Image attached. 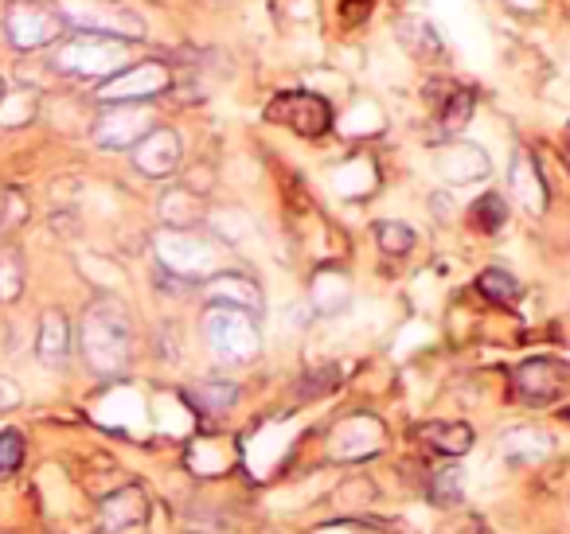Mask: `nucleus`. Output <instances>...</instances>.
<instances>
[{"label":"nucleus","instance_id":"obj_14","mask_svg":"<svg viewBox=\"0 0 570 534\" xmlns=\"http://www.w3.org/2000/svg\"><path fill=\"white\" fill-rule=\"evenodd\" d=\"M204 297H207V304H227V309H247V312H259L262 309L259 286H254L247 274H215V277H207Z\"/></svg>","mask_w":570,"mask_h":534},{"label":"nucleus","instance_id":"obj_7","mask_svg":"<svg viewBox=\"0 0 570 534\" xmlns=\"http://www.w3.org/2000/svg\"><path fill=\"white\" fill-rule=\"evenodd\" d=\"M169 86H172L169 67H164L161 59H145V62H129V67H122L117 74L102 79L99 98L114 102V106H122V102H149L157 98V94H164Z\"/></svg>","mask_w":570,"mask_h":534},{"label":"nucleus","instance_id":"obj_4","mask_svg":"<svg viewBox=\"0 0 570 534\" xmlns=\"http://www.w3.org/2000/svg\"><path fill=\"white\" fill-rule=\"evenodd\" d=\"M152 246H157V262L176 281H204V277L219 274V246L196 231L169 227V231H161L152 239Z\"/></svg>","mask_w":570,"mask_h":534},{"label":"nucleus","instance_id":"obj_28","mask_svg":"<svg viewBox=\"0 0 570 534\" xmlns=\"http://www.w3.org/2000/svg\"><path fill=\"white\" fill-rule=\"evenodd\" d=\"M16 293H20V266L9 258L0 266V301H12Z\"/></svg>","mask_w":570,"mask_h":534},{"label":"nucleus","instance_id":"obj_11","mask_svg":"<svg viewBox=\"0 0 570 534\" xmlns=\"http://www.w3.org/2000/svg\"><path fill=\"white\" fill-rule=\"evenodd\" d=\"M134 164L137 172L152 179H164L180 169V137L172 129H161V125H152L149 134L134 144Z\"/></svg>","mask_w":570,"mask_h":534},{"label":"nucleus","instance_id":"obj_15","mask_svg":"<svg viewBox=\"0 0 570 534\" xmlns=\"http://www.w3.org/2000/svg\"><path fill=\"white\" fill-rule=\"evenodd\" d=\"M414 441L442 456H465L472 449V429L465 421H422L414 426Z\"/></svg>","mask_w":570,"mask_h":534},{"label":"nucleus","instance_id":"obj_25","mask_svg":"<svg viewBox=\"0 0 570 534\" xmlns=\"http://www.w3.org/2000/svg\"><path fill=\"white\" fill-rule=\"evenodd\" d=\"M24 464V437L16 429H0V480H9Z\"/></svg>","mask_w":570,"mask_h":534},{"label":"nucleus","instance_id":"obj_24","mask_svg":"<svg viewBox=\"0 0 570 534\" xmlns=\"http://www.w3.org/2000/svg\"><path fill=\"white\" fill-rule=\"evenodd\" d=\"M469 117H472V90H449L446 109H442V129L457 134V129H465Z\"/></svg>","mask_w":570,"mask_h":534},{"label":"nucleus","instance_id":"obj_5","mask_svg":"<svg viewBox=\"0 0 570 534\" xmlns=\"http://www.w3.org/2000/svg\"><path fill=\"white\" fill-rule=\"evenodd\" d=\"M55 71L75 74V79H110L122 67H129L122 39H102V36H79L71 44H62L52 59Z\"/></svg>","mask_w":570,"mask_h":534},{"label":"nucleus","instance_id":"obj_33","mask_svg":"<svg viewBox=\"0 0 570 534\" xmlns=\"http://www.w3.org/2000/svg\"><path fill=\"white\" fill-rule=\"evenodd\" d=\"M562 418H567V421H570V406H567V410H562Z\"/></svg>","mask_w":570,"mask_h":534},{"label":"nucleus","instance_id":"obj_32","mask_svg":"<svg viewBox=\"0 0 570 534\" xmlns=\"http://www.w3.org/2000/svg\"><path fill=\"white\" fill-rule=\"evenodd\" d=\"M0 98H4V79H0Z\"/></svg>","mask_w":570,"mask_h":534},{"label":"nucleus","instance_id":"obj_9","mask_svg":"<svg viewBox=\"0 0 570 534\" xmlns=\"http://www.w3.org/2000/svg\"><path fill=\"white\" fill-rule=\"evenodd\" d=\"M512 391L527 406H547V402L562 398L570 391V367L559 359H527L512 374Z\"/></svg>","mask_w":570,"mask_h":534},{"label":"nucleus","instance_id":"obj_3","mask_svg":"<svg viewBox=\"0 0 570 534\" xmlns=\"http://www.w3.org/2000/svg\"><path fill=\"white\" fill-rule=\"evenodd\" d=\"M204 328H207V339H212V351L224 359V363L242 367V363H254V359H259L262 332H259V321H254V312L212 304Z\"/></svg>","mask_w":570,"mask_h":534},{"label":"nucleus","instance_id":"obj_26","mask_svg":"<svg viewBox=\"0 0 570 534\" xmlns=\"http://www.w3.org/2000/svg\"><path fill=\"white\" fill-rule=\"evenodd\" d=\"M430 499H434L437 508L457 503V499H461V473H457V468H442V473H434V480H430Z\"/></svg>","mask_w":570,"mask_h":534},{"label":"nucleus","instance_id":"obj_31","mask_svg":"<svg viewBox=\"0 0 570 534\" xmlns=\"http://www.w3.org/2000/svg\"><path fill=\"white\" fill-rule=\"evenodd\" d=\"M352 4H356V0H347V9H352ZM367 9H372V0H360V16H364Z\"/></svg>","mask_w":570,"mask_h":534},{"label":"nucleus","instance_id":"obj_19","mask_svg":"<svg viewBox=\"0 0 570 534\" xmlns=\"http://www.w3.org/2000/svg\"><path fill=\"white\" fill-rule=\"evenodd\" d=\"M200 214H204V207H200V199L192 196V191H169V196L161 199V219L169 227H176V231L196 227Z\"/></svg>","mask_w":570,"mask_h":534},{"label":"nucleus","instance_id":"obj_20","mask_svg":"<svg viewBox=\"0 0 570 534\" xmlns=\"http://www.w3.org/2000/svg\"><path fill=\"white\" fill-rule=\"evenodd\" d=\"M32 117H36V94H32V86L4 90V98H0V129H20Z\"/></svg>","mask_w":570,"mask_h":534},{"label":"nucleus","instance_id":"obj_18","mask_svg":"<svg viewBox=\"0 0 570 534\" xmlns=\"http://www.w3.org/2000/svg\"><path fill=\"white\" fill-rule=\"evenodd\" d=\"M235 398H239V386L227 383V379H207V383H200V386H192V391H187V402H192L196 410H204V414L231 410Z\"/></svg>","mask_w":570,"mask_h":534},{"label":"nucleus","instance_id":"obj_12","mask_svg":"<svg viewBox=\"0 0 570 534\" xmlns=\"http://www.w3.org/2000/svg\"><path fill=\"white\" fill-rule=\"evenodd\" d=\"M149 515V499H145L141 488H122L114 496L102 499L99 508V531L102 534H117V531H129V526L145 523Z\"/></svg>","mask_w":570,"mask_h":534},{"label":"nucleus","instance_id":"obj_13","mask_svg":"<svg viewBox=\"0 0 570 534\" xmlns=\"http://www.w3.org/2000/svg\"><path fill=\"white\" fill-rule=\"evenodd\" d=\"M512 196L527 214L547 211V179L539 164L532 161V152L524 149H516V156H512Z\"/></svg>","mask_w":570,"mask_h":534},{"label":"nucleus","instance_id":"obj_27","mask_svg":"<svg viewBox=\"0 0 570 534\" xmlns=\"http://www.w3.org/2000/svg\"><path fill=\"white\" fill-rule=\"evenodd\" d=\"M379 246H384V254H407L410 246H414V231L410 227H402V223H379Z\"/></svg>","mask_w":570,"mask_h":534},{"label":"nucleus","instance_id":"obj_29","mask_svg":"<svg viewBox=\"0 0 570 534\" xmlns=\"http://www.w3.org/2000/svg\"><path fill=\"white\" fill-rule=\"evenodd\" d=\"M305 383H309V386H301V394H321V391H332V386H337V371H332V367H324V371L309 374Z\"/></svg>","mask_w":570,"mask_h":534},{"label":"nucleus","instance_id":"obj_22","mask_svg":"<svg viewBox=\"0 0 570 534\" xmlns=\"http://www.w3.org/2000/svg\"><path fill=\"white\" fill-rule=\"evenodd\" d=\"M312 304L321 312H340L347 304V281L344 274H321L312 281Z\"/></svg>","mask_w":570,"mask_h":534},{"label":"nucleus","instance_id":"obj_23","mask_svg":"<svg viewBox=\"0 0 570 534\" xmlns=\"http://www.w3.org/2000/svg\"><path fill=\"white\" fill-rule=\"evenodd\" d=\"M504 223H509V204H504V196L489 191V196H481L477 204H472V227H477V231L492 234Z\"/></svg>","mask_w":570,"mask_h":534},{"label":"nucleus","instance_id":"obj_17","mask_svg":"<svg viewBox=\"0 0 570 534\" xmlns=\"http://www.w3.org/2000/svg\"><path fill=\"white\" fill-rule=\"evenodd\" d=\"M36 351L47 367H62L67 363V351H71V324L62 316L59 309L44 312V321H39V339H36Z\"/></svg>","mask_w":570,"mask_h":534},{"label":"nucleus","instance_id":"obj_8","mask_svg":"<svg viewBox=\"0 0 570 534\" xmlns=\"http://www.w3.org/2000/svg\"><path fill=\"white\" fill-rule=\"evenodd\" d=\"M266 117L270 121L289 125V129L301 137H324L332 129V106L321 98V94H309V90H297V94L274 98Z\"/></svg>","mask_w":570,"mask_h":534},{"label":"nucleus","instance_id":"obj_10","mask_svg":"<svg viewBox=\"0 0 570 534\" xmlns=\"http://www.w3.org/2000/svg\"><path fill=\"white\" fill-rule=\"evenodd\" d=\"M152 129V114L137 102H122V106L106 109L94 125V141L102 149H134L145 134Z\"/></svg>","mask_w":570,"mask_h":534},{"label":"nucleus","instance_id":"obj_21","mask_svg":"<svg viewBox=\"0 0 570 534\" xmlns=\"http://www.w3.org/2000/svg\"><path fill=\"white\" fill-rule=\"evenodd\" d=\"M477 289H481V297L492 304H512L520 297V281L512 274H504V269H485V274L477 277Z\"/></svg>","mask_w":570,"mask_h":534},{"label":"nucleus","instance_id":"obj_2","mask_svg":"<svg viewBox=\"0 0 570 534\" xmlns=\"http://www.w3.org/2000/svg\"><path fill=\"white\" fill-rule=\"evenodd\" d=\"M67 27H75L79 36H102V39H141L145 20L134 9H125L117 0H55L52 4Z\"/></svg>","mask_w":570,"mask_h":534},{"label":"nucleus","instance_id":"obj_16","mask_svg":"<svg viewBox=\"0 0 570 534\" xmlns=\"http://www.w3.org/2000/svg\"><path fill=\"white\" fill-rule=\"evenodd\" d=\"M437 172H442L449 184H472V179L489 176V156H485L477 144H449V149L437 156Z\"/></svg>","mask_w":570,"mask_h":534},{"label":"nucleus","instance_id":"obj_30","mask_svg":"<svg viewBox=\"0 0 570 534\" xmlns=\"http://www.w3.org/2000/svg\"><path fill=\"white\" fill-rule=\"evenodd\" d=\"M20 402V391L9 383V379H0V410H9V406H16Z\"/></svg>","mask_w":570,"mask_h":534},{"label":"nucleus","instance_id":"obj_6","mask_svg":"<svg viewBox=\"0 0 570 534\" xmlns=\"http://www.w3.org/2000/svg\"><path fill=\"white\" fill-rule=\"evenodd\" d=\"M4 32H9V44L20 47V51H39V47L55 44L67 32V24H62L52 4L16 0L9 9V16H4Z\"/></svg>","mask_w":570,"mask_h":534},{"label":"nucleus","instance_id":"obj_1","mask_svg":"<svg viewBox=\"0 0 570 534\" xmlns=\"http://www.w3.org/2000/svg\"><path fill=\"white\" fill-rule=\"evenodd\" d=\"M82 359L94 374L110 379V374H122L125 363H129V312L117 301H94L82 316Z\"/></svg>","mask_w":570,"mask_h":534}]
</instances>
